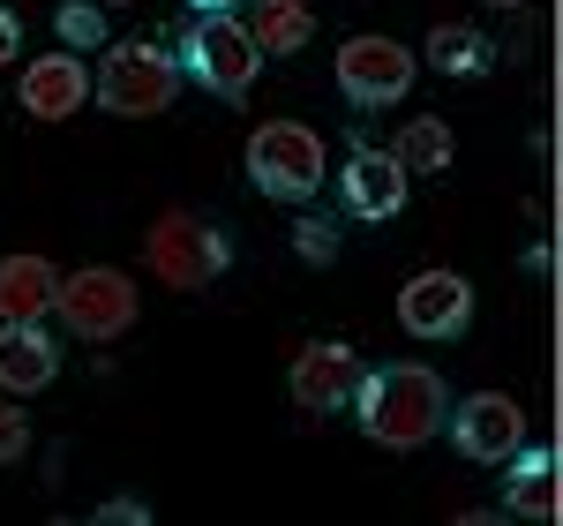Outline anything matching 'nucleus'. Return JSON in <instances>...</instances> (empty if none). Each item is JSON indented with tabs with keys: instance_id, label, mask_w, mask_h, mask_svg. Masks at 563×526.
<instances>
[{
	"instance_id": "nucleus-5",
	"label": "nucleus",
	"mask_w": 563,
	"mask_h": 526,
	"mask_svg": "<svg viewBox=\"0 0 563 526\" xmlns=\"http://www.w3.org/2000/svg\"><path fill=\"white\" fill-rule=\"evenodd\" d=\"M249 180H256V196L271 204H316L323 196V180H331V158H323V135L308 129V121H263L249 135Z\"/></svg>"
},
{
	"instance_id": "nucleus-1",
	"label": "nucleus",
	"mask_w": 563,
	"mask_h": 526,
	"mask_svg": "<svg viewBox=\"0 0 563 526\" xmlns=\"http://www.w3.org/2000/svg\"><path fill=\"white\" fill-rule=\"evenodd\" d=\"M353 421L361 437L384 443V451H421L429 437H443V414H451V392L429 361H384V369H361L353 384Z\"/></svg>"
},
{
	"instance_id": "nucleus-2",
	"label": "nucleus",
	"mask_w": 563,
	"mask_h": 526,
	"mask_svg": "<svg viewBox=\"0 0 563 526\" xmlns=\"http://www.w3.org/2000/svg\"><path fill=\"white\" fill-rule=\"evenodd\" d=\"M90 98L113 121H158L180 98V61L166 39H121L106 45V61L90 68Z\"/></svg>"
},
{
	"instance_id": "nucleus-23",
	"label": "nucleus",
	"mask_w": 563,
	"mask_h": 526,
	"mask_svg": "<svg viewBox=\"0 0 563 526\" xmlns=\"http://www.w3.org/2000/svg\"><path fill=\"white\" fill-rule=\"evenodd\" d=\"M0 61H23V15L0 8Z\"/></svg>"
},
{
	"instance_id": "nucleus-13",
	"label": "nucleus",
	"mask_w": 563,
	"mask_h": 526,
	"mask_svg": "<svg viewBox=\"0 0 563 526\" xmlns=\"http://www.w3.org/2000/svg\"><path fill=\"white\" fill-rule=\"evenodd\" d=\"M60 376V339L45 324H0V392L31 398Z\"/></svg>"
},
{
	"instance_id": "nucleus-3",
	"label": "nucleus",
	"mask_w": 563,
	"mask_h": 526,
	"mask_svg": "<svg viewBox=\"0 0 563 526\" xmlns=\"http://www.w3.org/2000/svg\"><path fill=\"white\" fill-rule=\"evenodd\" d=\"M174 61H180V84L211 90L225 106H241L263 76V53H256V39H249L241 15H196L174 39Z\"/></svg>"
},
{
	"instance_id": "nucleus-15",
	"label": "nucleus",
	"mask_w": 563,
	"mask_h": 526,
	"mask_svg": "<svg viewBox=\"0 0 563 526\" xmlns=\"http://www.w3.org/2000/svg\"><path fill=\"white\" fill-rule=\"evenodd\" d=\"M504 512L511 519H556V451L549 443H519L504 459Z\"/></svg>"
},
{
	"instance_id": "nucleus-18",
	"label": "nucleus",
	"mask_w": 563,
	"mask_h": 526,
	"mask_svg": "<svg viewBox=\"0 0 563 526\" xmlns=\"http://www.w3.org/2000/svg\"><path fill=\"white\" fill-rule=\"evenodd\" d=\"M421 61H429L435 76H481V68L496 61V45L481 39L474 23H435L429 45H421Z\"/></svg>"
},
{
	"instance_id": "nucleus-25",
	"label": "nucleus",
	"mask_w": 563,
	"mask_h": 526,
	"mask_svg": "<svg viewBox=\"0 0 563 526\" xmlns=\"http://www.w3.org/2000/svg\"><path fill=\"white\" fill-rule=\"evenodd\" d=\"M481 8H526V0H481Z\"/></svg>"
},
{
	"instance_id": "nucleus-16",
	"label": "nucleus",
	"mask_w": 563,
	"mask_h": 526,
	"mask_svg": "<svg viewBox=\"0 0 563 526\" xmlns=\"http://www.w3.org/2000/svg\"><path fill=\"white\" fill-rule=\"evenodd\" d=\"M390 158H398V174H406V180L443 174V166L459 158V143H451V121H435V113H421V121H398V143H390Z\"/></svg>"
},
{
	"instance_id": "nucleus-11",
	"label": "nucleus",
	"mask_w": 563,
	"mask_h": 526,
	"mask_svg": "<svg viewBox=\"0 0 563 526\" xmlns=\"http://www.w3.org/2000/svg\"><path fill=\"white\" fill-rule=\"evenodd\" d=\"M353 384H361V353L346 339H308L286 369V392H294L301 414H346Z\"/></svg>"
},
{
	"instance_id": "nucleus-10",
	"label": "nucleus",
	"mask_w": 563,
	"mask_h": 526,
	"mask_svg": "<svg viewBox=\"0 0 563 526\" xmlns=\"http://www.w3.org/2000/svg\"><path fill=\"white\" fill-rule=\"evenodd\" d=\"M398 324L413 331V339H466V324H474V286L459 278V271H421V278H406V294H398Z\"/></svg>"
},
{
	"instance_id": "nucleus-9",
	"label": "nucleus",
	"mask_w": 563,
	"mask_h": 526,
	"mask_svg": "<svg viewBox=\"0 0 563 526\" xmlns=\"http://www.w3.org/2000/svg\"><path fill=\"white\" fill-rule=\"evenodd\" d=\"M331 180H339V211H346V219H361V226L398 219V211H406V188H413V180L398 174V158H390V151H376V143H353L346 166H339Z\"/></svg>"
},
{
	"instance_id": "nucleus-6",
	"label": "nucleus",
	"mask_w": 563,
	"mask_h": 526,
	"mask_svg": "<svg viewBox=\"0 0 563 526\" xmlns=\"http://www.w3.org/2000/svg\"><path fill=\"white\" fill-rule=\"evenodd\" d=\"M53 316H60L84 347H106V339L135 331L143 302H135V278H129V271H113V263H84V271H68V278H60Z\"/></svg>"
},
{
	"instance_id": "nucleus-7",
	"label": "nucleus",
	"mask_w": 563,
	"mask_h": 526,
	"mask_svg": "<svg viewBox=\"0 0 563 526\" xmlns=\"http://www.w3.org/2000/svg\"><path fill=\"white\" fill-rule=\"evenodd\" d=\"M331 68H339V98H346L353 113H390V106L413 90V68H421V61H413L398 39L368 31V39L339 45V61H331Z\"/></svg>"
},
{
	"instance_id": "nucleus-21",
	"label": "nucleus",
	"mask_w": 563,
	"mask_h": 526,
	"mask_svg": "<svg viewBox=\"0 0 563 526\" xmlns=\"http://www.w3.org/2000/svg\"><path fill=\"white\" fill-rule=\"evenodd\" d=\"M23 451H31V414H23L15 398L0 392V467H15Z\"/></svg>"
},
{
	"instance_id": "nucleus-8",
	"label": "nucleus",
	"mask_w": 563,
	"mask_h": 526,
	"mask_svg": "<svg viewBox=\"0 0 563 526\" xmlns=\"http://www.w3.org/2000/svg\"><path fill=\"white\" fill-rule=\"evenodd\" d=\"M443 437H451L459 459H474V467H504L526 443V414H519L511 392H466V398H451Z\"/></svg>"
},
{
	"instance_id": "nucleus-19",
	"label": "nucleus",
	"mask_w": 563,
	"mask_h": 526,
	"mask_svg": "<svg viewBox=\"0 0 563 526\" xmlns=\"http://www.w3.org/2000/svg\"><path fill=\"white\" fill-rule=\"evenodd\" d=\"M53 45H68V53H106V45H113L106 8H98V0H60V8H53Z\"/></svg>"
},
{
	"instance_id": "nucleus-17",
	"label": "nucleus",
	"mask_w": 563,
	"mask_h": 526,
	"mask_svg": "<svg viewBox=\"0 0 563 526\" xmlns=\"http://www.w3.org/2000/svg\"><path fill=\"white\" fill-rule=\"evenodd\" d=\"M249 39H256V53L294 61V53L316 39V15H308L301 0H249Z\"/></svg>"
},
{
	"instance_id": "nucleus-14",
	"label": "nucleus",
	"mask_w": 563,
	"mask_h": 526,
	"mask_svg": "<svg viewBox=\"0 0 563 526\" xmlns=\"http://www.w3.org/2000/svg\"><path fill=\"white\" fill-rule=\"evenodd\" d=\"M60 302V271L38 249H15L0 256V324H45Z\"/></svg>"
},
{
	"instance_id": "nucleus-12",
	"label": "nucleus",
	"mask_w": 563,
	"mask_h": 526,
	"mask_svg": "<svg viewBox=\"0 0 563 526\" xmlns=\"http://www.w3.org/2000/svg\"><path fill=\"white\" fill-rule=\"evenodd\" d=\"M15 106H23L31 121H76V113L90 106V61L68 53V45H53L45 61H23Z\"/></svg>"
},
{
	"instance_id": "nucleus-26",
	"label": "nucleus",
	"mask_w": 563,
	"mask_h": 526,
	"mask_svg": "<svg viewBox=\"0 0 563 526\" xmlns=\"http://www.w3.org/2000/svg\"><path fill=\"white\" fill-rule=\"evenodd\" d=\"M98 8H106V0H98ZM121 8H135V0H121Z\"/></svg>"
},
{
	"instance_id": "nucleus-20",
	"label": "nucleus",
	"mask_w": 563,
	"mask_h": 526,
	"mask_svg": "<svg viewBox=\"0 0 563 526\" xmlns=\"http://www.w3.org/2000/svg\"><path fill=\"white\" fill-rule=\"evenodd\" d=\"M294 256H301L308 271H331V263H339V219H316L301 204V219H294Z\"/></svg>"
},
{
	"instance_id": "nucleus-4",
	"label": "nucleus",
	"mask_w": 563,
	"mask_h": 526,
	"mask_svg": "<svg viewBox=\"0 0 563 526\" xmlns=\"http://www.w3.org/2000/svg\"><path fill=\"white\" fill-rule=\"evenodd\" d=\"M143 263L174 286V294H203L225 278V263H233V233L203 211H158L151 233H143Z\"/></svg>"
},
{
	"instance_id": "nucleus-24",
	"label": "nucleus",
	"mask_w": 563,
	"mask_h": 526,
	"mask_svg": "<svg viewBox=\"0 0 563 526\" xmlns=\"http://www.w3.org/2000/svg\"><path fill=\"white\" fill-rule=\"evenodd\" d=\"M180 8H196V15H233V8H249V0H180Z\"/></svg>"
},
{
	"instance_id": "nucleus-22",
	"label": "nucleus",
	"mask_w": 563,
	"mask_h": 526,
	"mask_svg": "<svg viewBox=\"0 0 563 526\" xmlns=\"http://www.w3.org/2000/svg\"><path fill=\"white\" fill-rule=\"evenodd\" d=\"M143 519H151L143 496H106V504H98V526H143Z\"/></svg>"
}]
</instances>
